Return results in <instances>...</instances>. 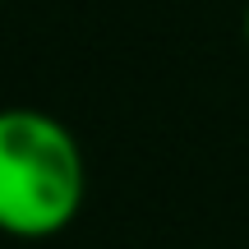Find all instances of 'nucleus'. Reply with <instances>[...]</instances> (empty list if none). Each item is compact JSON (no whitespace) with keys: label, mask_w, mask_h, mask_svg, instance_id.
<instances>
[{"label":"nucleus","mask_w":249,"mask_h":249,"mask_svg":"<svg viewBox=\"0 0 249 249\" xmlns=\"http://www.w3.org/2000/svg\"><path fill=\"white\" fill-rule=\"evenodd\" d=\"M245 46H249V5H245Z\"/></svg>","instance_id":"nucleus-2"},{"label":"nucleus","mask_w":249,"mask_h":249,"mask_svg":"<svg viewBox=\"0 0 249 249\" xmlns=\"http://www.w3.org/2000/svg\"><path fill=\"white\" fill-rule=\"evenodd\" d=\"M88 198V161L70 124L33 107L0 111V235L51 240Z\"/></svg>","instance_id":"nucleus-1"}]
</instances>
